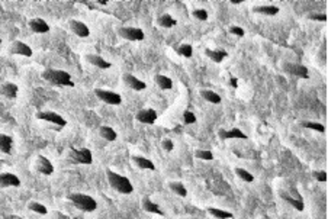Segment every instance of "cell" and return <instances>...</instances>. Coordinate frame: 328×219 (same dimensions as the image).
<instances>
[{"instance_id":"cell-1","label":"cell","mask_w":328,"mask_h":219,"mask_svg":"<svg viewBox=\"0 0 328 219\" xmlns=\"http://www.w3.org/2000/svg\"><path fill=\"white\" fill-rule=\"evenodd\" d=\"M41 77L51 83L53 86H61V87H74V81L71 80V74H68L64 70H55V68H47L42 71Z\"/></svg>"},{"instance_id":"cell-2","label":"cell","mask_w":328,"mask_h":219,"mask_svg":"<svg viewBox=\"0 0 328 219\" xmlns=\"http://www.w3.org/2000/svg\"><path fill=\"white\" fill-rule=\"evenodd\" d=\"M106 179L109 181L110 187L115 189L116 192L122 193V195H131L134 192V186L129 181V179L118 174L116 171H113L110 168H106Z\"/></svg>"},{"instance_id":"cell-3","label":"cell","mask_w":328,"mask_h":219,"mask_svg":"<svg viewBox=\"0 0 328 219\" xmlns=\"http://www.w3.org/2000/svg\"><path fill=\"white\" fill-rule=\"evenodd\" d=\"M79 211H82V212H86V214H90V212H93V211H96V208H98V202L92 198V196H89V195H83V193H71V195H68V198H67Z\"/></svg>"},{"instance_id":"cell-4","label":"cell","mask_w":328,"mask_h":219,"mask_svg":"<svg viewBox=\"0 0 328 219\" xmlns=\"http://www.w3.org/2000/svg\"><path fill=\"white\" fill-rule=\"evenodd\" d=\"M67 161L70 164L90 165L93 163V156L89 148H70L67 153Z\"/></svg>"},{"instance_id":"cell-5","label":"cell","mask_w":328,"mask_h":219,"mask_svg":"<svg viewBox=\"0 0 328 219\" xmlns=\"http://www.w3.org/2000/svg\"><path fill=\"white\" fill-rule=\"evenodd\" d=\"M37 119L54 125V128L57 131H60L61 128H64L67 125V120L61 115H58L55 112H51V110H40V112H37Z\"/></svg>"},{"instance_id":"cell-6","label":"cell","mask_w":328,"mask_h":219,"mask_svg":"<svg viewBox=\"0 0 328 219\" xmlns=\"http://www.w3.org/2000/svg\"><path fill=\"white\" fill-rule=\"evenodd\" d=\"M118 35L123 40L132 41V42H140L145 38V34L141 28H135V26H121L118 28Z\"/></svg>"},{"instance_id":"cell-7","label":"cell","mask_w":328,"mask_h":219,"mask_svg":"<svg viewBox=\"0 0 328 219\" xmlns=\"http://www.w3.org/2000/svg\"><path fill=\"white\" fill-rule=\"evenodd\" d=\"M282 68H283L285 73L292 74V76L299 77V79H305V80H307V79L311 77V76H309V70H308L305 65L298 64V62H283V64H282Z\"/></svg>"},{"instance_id":"cell-8","label":"cell","mask_w":328,"mask_h":219,"mask_svg":"<svg viewBox=\"0 0 328 219\" xmlns=\"http://www.w3.org/2000/svg\"><path fill=\"white\" fill-rule=\"evenodd\" d=\"M95 95L96 98H99V100L108 103V105H121L122 103V98L121 95L110 92V90H105V89H95Z\"/></svg>"},{"instance_id":"cell-9","label":"cell","mask_w":328,"mask_h":219,"mask_svg":"<svg viewBox=\"0 0 328 219\" xmlns=\"http://www.w3.org/2000/svg\"><path fill=\"white\" fill-rule=\"evenodd\" d=\"M157 118H159L157 112L151 108H144V109L138 110V113L135 115V119L145 125H153L157 120Z\"/></svg>"},{"instance_id":"cell-10","label":"cell","mask_w":328,"mask_h":219,"mask_svg":"<svg viewBox=\"0 0 328 219\" xmlns=\"http://www.w3.org/2000/svg\"><path fill=\"white\" fill-rule=\"evenodd\" d=\"M68 28L73 34H76L80 38H87L90 35V29L87 28V25L77 20V19H70L68 20Z\"/></svg>"},{"instance_id":"cell-11","label":"cell","mask_w":328,"mask_h":219,"mask_svg":"<svg viewBox=\"0 0 328 219\" xmlns=\"http://www.w3.org/2000/svg\"><path fill=\"white\" fill-rule=\"evenodd\" d=\"M35 170L38 173L44 174V176H51L54 173V165H53V163L47 157L38 156L37 160H35Z\"/></svg>"},{"instance_id":"cell-12","label":"cell","mask_w":328,"mask_h":219,"mask_svg":"<svg viewBox=\"0 0 328 219\" xmlns=\"http://www.w3.org/2000/svg\"><path fill=\"white\" fill-rule=\"evenodd\" d=\"M9 53H10V54L23 55V57H32V54H34L32 48H31L28 44L22 42V41H13V42L10 44Z\"/></svg>"},{"instance_id":"cell-13","label":"cell","mask_w":328,"mask_h":219,"mask_svg":"<svg viewBox=\"0 0 328 219\" xmlns=\"http://www.w3.org/2000/svg\"><path fill=\"white\" fill-rule=\"evenodd\" d=\"M122 80H123V83H125L128 87H131L132 90L141 92V90H145V89H147V84H145L143 80H140L138 77H135L134 74L126 73V74L122 76Z\"/></svg>"},{"instance_id":"cell-14","label":"cell","mask_w":328,"mask_h":219,"mask_svg":"<svg viewBox=\"0 0 328 219\" xmlns=\"http://www.w3.org/2000/svg\"><path fill=\"white\" fill-rule=\"evenodd\" d=\"M218 137L225 141V139H232V138H238V139H247L248 137L240 129V128H231V129H219Z\"/></svg>"},{"instance_id":"cell-15","label":"cell","mask_w":328,"mask_h":219,"mask_svg":"<svg viewBox=\"0 0 328 219\" xmlns=\"http://www.w3.org/2000/svg\"><path fill=\"white\" fill-rule=\"evenodd\" d=\"M20 179L13 173H0V187H19Z\"/></svg>"},{"instance_id":"cell-16","label":"cell","mask_w":328,"mask_h":219,"mask_svg":"<svg viewBox=\"0 0 328 219\" xmlns=\"http://www.w3.org/2000/svg\"><path fill=\"white\" fill-rule=\"evenodd\" d=\"M28 26H29V29H31L32 32H35V34H47V32H50V25H48L44 19H41V18H34V19H31V20L28 22Z\"/></svg>"},{"instance_id":"cell-17","label":"cell","mask_w":328,"mask_h":219,"mask_svg":"<svg viewBox=\"0 0 328 219\" xmlns=\"http://www.w3.org/2000/svg\"><path fill=\"white\" fill-rule=\"evenodd\" d=\"M18 92H19V87L18 84L12 83V81H6L0 86V96L6 98V99H16L18 96Z\"/></svg>"},{"instance_id":"cell-18","label":"cell","mask_w":328,"mask_h":219,"mask_svg":"<svg viewBox=\"0 0 328 219\" xmlns=\"http://www.w3.org/2000/svg\"><path fill=\"white\" fill-rule=\"evenodd\" d=\"M84 60H86L90 65H95V67H98V68H103V70H106V68H110V67H112V64H110L109 61H106L105 58H102L101 55L98 54H87L84 57Z\"/></svg>"},{"instance_id":"cell-19","label":"cell","mask_w":328,"mask_h":219,"mask_svg":"<svg viewBox=\"0 0 328 219\" xmlns=\"http://www.w3.org/2000/svg\"><path fill=\"white\" fill-rule=\"evenodd\" d=\"M141 206H143V209L145 211V212H148V214H156V215H162L164 217V211L156 203V202H153L150 198H143V202H141Z\"/></svg>"},{"instance_id":"cell-20","label":"cell","mask_w":328,"mask_h":219,"mask_svg":"<svg viewBox=\"0 0 328 219\" xmlns=\"http://www.w3.org/2000/svg\"><path fill=\"white\" fill-rule=\"evenodd\" d=\"M131 161L137 165L138 168H141V170H151V171L156 170L154 163H153L150 159H145V157H143V156H132V157H131Z\"/></svg>"},{"instance_id":"cell-21","label":"cell","mask_w":328,"mask_h":219,"mask_svg":"<svg viewBox=\"0 0 328 219\" xmlns=\"http://www.w3.org/2000/svg\"><path fill=\"white\" fill-rule=\"evenodd\" d=\"M279 196H280V199H283L287 205H290L293 209H296V211H299V212H302V211L305 209V203H304V202H298V200L292 199L283 189H279Z\"/></svg>"},{"instance_id":"cell-22","label":"cell","mask_w":328,"mask_h":219,"mask_svg":"<svg viewBox=\"0 0 328 219\" xmlns=\"http://www.w3.org/2000/svg\"><path fill=\"white\" fill-rule=\"evenodd\" d=\"M253 12L265 15V16H274V15L279 13V7L274 6V4H260V6H254Z\"/></svg>"},{"instance_id":"cell-23","label":"cell","mask_w":328,"mask_h":219,"mask_svg":"<svg viewBox=\"0 0 328 219\" xmlns=\"http://www.w3.org/2000/svg\"><path fill=\"white\" fill-rule=\"evenodd\" d=\"M12 147H13V138L10 135H6V134L0 132V153L10 154Z\"/></svg>"},{"instance_id":"cell-24","label":"cell","mask_w":328,"mask_h":219,"mask_svg":"<svg viewBox=\"0 0 328 219\" xmlns=\"http://www.w3.org/2000/svg\"><path fill=\"white\" fill-rule=\"evenodd\" d=\"M199 93H201V96H202L206 102L214 103V105H218V103H221V100H222L218 93H215L214 90H209V89H202Z\"/></svg>"},{"instance_id":"cell-25","label":"cell","mask_w":328,"mask_h":219,"mask_svg":"<svg viewBox=\"0 0 328 219\" xmlns=\"http://www.w3.org/2000/svg\"><path fill=\"white\" fill-rule=\"evenodd\" d=\"M205 55L208 58H211L214 62H222V60L228 57V53L225 50H211V48H206L205 50Z\"/></svg>"},{"instance_id":"cell-26","label":"cell","mask_w":328,"mask_h":219,"mask_svg":"<svg viewBox=\"0 0 328 219\" xmlns=\"http://www.w3.org/2000/svg\"><path fill=\"white\" fill-rule=\"evenodd\" d=\"M99 135H101L103 139H106L108 142H113V141L118 138V134L115 132V129L110 128V126H108V125H103V126L99 128Z\"/></svg>"},{"instance_id":"cell-27","label":"cell","mask_w":328,"mask_h":219,"mask_svg":"<svg viewBox=\"0 0 328 219\" xmlns=\"http://www.w3.org/2000/svg\"><path fill=\"white\" fill-rule=\"evenodd\" d=\"M168 189H170L174 195H177V196H180V198H186V196H187V189L184 187V184H183L182 181H170V183H168Z\"/></svg>"},{"instance_id":"cell-28","label":"cell","mask_w":328,"mask_h":219,"mask_svg":"<svg viewBox=\"0 0 328 219\" xmlns=\"http://www.w3.org/2000/svg\"><path fill=\"white\" fill-rule=\"evenodd\" d=\"M154 81L157 83V86L162 89V90H170L173 87V80L164 74H156L154 77Z\"/></svg>"},{"instance_id":"cell-29","label":"cell","mask_w":328,"mask_h":219,"mask_svg":"<svg viewBox=\"0 0 328 219\" xmlns=\"http://www.w3.org/2000/svg\"><path fill=\"white\" fill-rule=\"evenodd\" d=\"M157 25L159 26H162V28H173V26H176L177 25V20L171 16V15H168V13H164L162 16H159V19H157Z\"/></svg>"},{"instance_id":"cell-30","label":"cell","mask_w":328,"mask_h":219,"mask_svg":"<svg viewBox=\"0 0 328 219\" xmlns=\"http://www.w3.org/2000/svg\"><path fill=\"white\" fill-rule=\"evenodd\" d=\"M206 212L212 217L218 219H232V214L228 212V211H222V209H218V208H208Z\"/></svg>"},{"instance_id":"cell-31","label":"cell","mask_w":328,"mask_h":219,"mask_svg":"<svg viewBox=\"0 0 328 219\" xmlns=\"http://www.w3.org/2000/svg\"><path fill=\"white\" fill-rule=\"evenodd\" d=\"M234 171H235V174L243 180V181H246V183H253L254 181V176L251 174V173H248L246 168H241V167H235L234 168Z\"/></svg>"},{"instance_id":"cell-32","label":"cell","mask_w":328,"mask_h":219,"mask_svg":"<svg viewBox=\"0 0 328 219\" xmlns=\"http://www.w3.org/2000/svg\"><path fill=\"white\" fill-rule=\"evenodd\" d=\"M28 209L35 212V214H40V215H47L48 214V209H47L45 205H42L40 202H34V200L28 203Z\"/></svg>"},{"instance_id":"cell-33","label":"cell","mask_w":328,"mask_h":219,"mask_svg":"<svg viewBox=\"0 0 328 219\" xmlns=\"http://www.w3.org/2000/svg\"><path fill=\"white\" fill-rule=\"evenodd\" d=\"M176 53L184 58H190L193 55V47L190 44H182L176 48Z\"/></svg>"},{"instance_id":"cell-34","label":"cell","mask_w":328,"mask_h":219,"mask_svg":"<svg viewBox=\"0 0 328 219\" xmlns=\"http://www.w3.org/2000/svg\"><path fill=\"white\" fill-rule=\"evenodd\" d=\"M301 125H302L304 128H307V129H314V131H317V132H326V126H324L323 123H320V122L304 120Z\"/></svg>"},{"instance_id":"cell-35","label":"cell","mask_w":328,"mask_h":219,"mask_svg":"<svg viewBox=\"0 0 328 219\" xmlns=\"http://www.w3.org/2000/svg\"><path fill=\"white\" fill-rule=\"evenodd\" d=\"M195 157L199 160H206V161L214 160V154L209 150H195Z\"/></svg>"},{"instance_id":"cell-36","label":"cell","mask_w":328,"mask_h":219,"mask_svg":"<svg viewBox=\"0 0 328 219\" xmlns=\"http://www.w3.org/2000/svg\"><path fill=\"white\" fill-rule=\"evenodd\" d=\"M283 190H285L292 199H295V200H298V202H304V198L301 196V193L298 192V189H296L295 186H290V184H289V186H287L286 189H283Z\"/></svg>"},{"instance_id":"cell-37","label":"cell","mask_w":328,"mask_h":219,"mask_svg":"<svg viewBox=\"0 0 328 219\" xmlns=\"http://www.w3.org/2000/svg\"><path fill=\"white\" fill-rule=\"evenodd\" d=\"M182 119L186 125H192V123L196 122V115L192 110H184L183 115H182Z\"/></svg>"},{"instance_id":"cell-38","label":"cell","mask_w":328,"mask_h":219,"mask_svg":"<svg viewBox=\"0 0 328 219\" xmlns=\"http://www.w3.org/2000/svg\"><path fill=\"white\" fill-rule=\"evenodd\" d=\"M312 177H314L317 181H321V183H326L328 180V174L326 170H314V171H312Z\"/></svg>"},{"instance_id":"cell-39","label":"cell","mask_w":328,"mask_h":219,"mask_svg":"<svg viewBox=\"0 0 328 219\" xmlns=\"http://www.w3.org/2000/svg\"><path fill=\"white\" fill-rule=\"evenodd\" d=\"M192 16L193 18H196L198 20H208V12L205 10V9H195L193 12H192Z\"/></svg>"},{"instance_id":"cell-40","label":"cell","mask_w":328,"mask_h":219,"mask_svg":"<svg viewBox=\"0 0 328 219\" xmlns=\"http://www.w3.org/2000/svg\"><path fill=\"white\" fill-rule=\"evenodd\" d=\"M229 34H232V35H235V37H238V38H243L244 37V29L241 28V26H237V25H234V26H229Z\"/></svg>"},{"instance_id":"cell-41","label":"cell","mask_w":328,"mask_h":219,"mask_svg":"<svg viewBox=\"0 0 328 219\" xmlns=\"http://www.w3.org/2000/svg\"><path fill=\"white\" fill-rule=\"evenodd\" d=\"M308 19L318 20V22H327L328 16L326 13H311V15H308Z\"/></svg>"},{"instance_id":"cell-42","label":"cell","mask_w":328,"mask_h":219,"mask_svg":"<svg viewBox=\"0 0 328 219\" xmlns=\"http://www.w3.org/2000/svg\"><path fill=\"white\" fill-rule=\"evenodd\" d=\"M162 147H163V150L165 153H171L173 148H174V144H173V141L170 138H164L163 141H162Z\"/></svg>"},{"instance_id":"cell-43","label":"cell","mask_w":328,"mask_h":219,"mask_svg":"<svg viewBox=\"0 0 328 219\" xmlns=\"http://www.w3.org/2000/svg\"><path fill=\"white\" fill-rule=\"evenodd\" d=\"M229 86L234 87V89H237V87H238V80H237L235 77H231V79H229Z\"/></svg>"},{"instance_id":"cell-44","label":"cell","mask_w":328,"mask_h":219,"mask_svg":"<svg viewBox=\"0 0 328 219\" xmlns=\"http://www.w3.org/2000/svg\"><path fill=\"white\" fill-rule=\"evenodd\" d=\"M231 1V4H241L244 0H229Z\"/></svg>"},{"instance_id":"cell-45","label":"cell","mask_w":328,"mask_h":219,"mask_svg":"<svg viewBox=\"0 0 328 219\" xmlns=\"http://www.w3.org/2000/svg\"><path fill=\"white\" fill-rule=\"evenodd\" d=\"M99 4H108V0H98Z\"/></svg>"},{"instance_id":"cell-46","label":"cell","mask_w":328,"mask_h":219,"mask_svg":"<svg viewBox=\"0 0 328 219\" xmlns=\"http://www.w3.org/2000/svg\"><path fill=\"white\" fill-rule=\"evenodd\" d=\"M0 50H1V40H0Z\"/></svg>"},{"instance_id":"cell-47","label":"cell","mask_w":328,"mask_h":219,"mask_svg":"<svg viewBox=\"0 0 328 219\" xmlns=\"http://www.w3.org/2000/svg\"><path fill=\"white\" fill-rule=\"evenodd\" d=\"M263 219H269V218H263Z\"/></svg>"}]
</instances>
